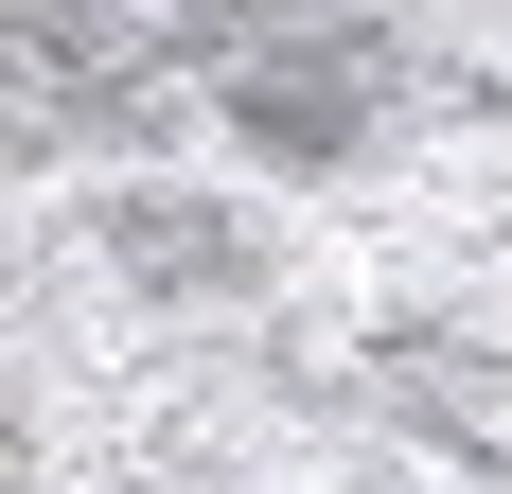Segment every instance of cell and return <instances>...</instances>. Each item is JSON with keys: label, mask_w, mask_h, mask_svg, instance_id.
I'll use <instances>...</instances> for the list:
<instances>
[{"label": "cell", "mask_w": 512, "mask_h": 494, "mask_svg": "<svg viewBox=\"0 0 512 494\" xmlns=\"http://www.w3.org/2000/svg\"><path fill=\"white\" fill-rule=\"evenodd\" d=\"M230 124H248L265 159L336 177V159L371 142V71H354V53H248V71H230Z\"/></svg>", "instance_id": "cell-1"}, {"label": "cell", "mask_w": 512, "mask_h": 494, "mask_svg": "<svg viewBox=\"0 0 512 494\" xmlns=\"http://www.w3.org/2000/svg\"><path fill=\"white\" fill-rule=\"evenodd\" d=\"M124 265H230L212 212H124Z\"/></svg>", "instance_id": "cell-2"}]
</instances>
